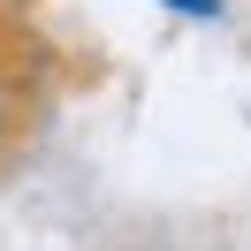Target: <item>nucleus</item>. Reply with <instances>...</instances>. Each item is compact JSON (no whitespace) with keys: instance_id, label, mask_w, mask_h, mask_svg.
Wrapping results in <instances>:
<instances>
[{"instance_id":"nucleus-1","label":"nucleus","mask_w":251,"mask_h":251,"mask_svg":"<svg viewBox=\"0 0 251 251\" xmlns=\"http://www.w3.org/2000/svg\"><path fill=\"white\" fill-rule=\"evenodd\" d=\"M168 8H183V16H221V0H168Z\"/></svg>"}]
</instances>
